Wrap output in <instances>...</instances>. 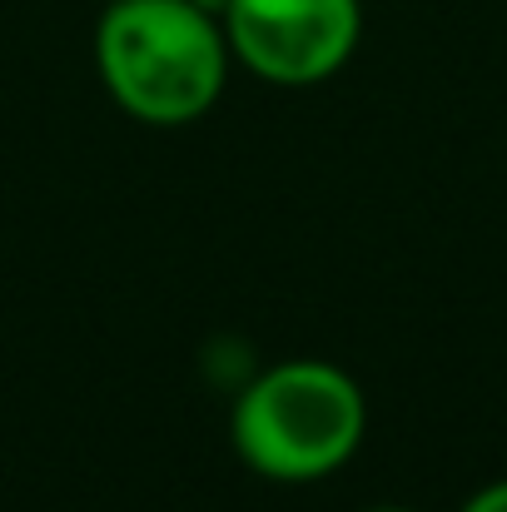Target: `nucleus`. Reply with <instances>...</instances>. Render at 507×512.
<instances>
[{"mask_svg":"<svg viewBox=\"0 0 507 512\" xmlns=\"http://www.w3.org/2000/svg\"><path fill=\"white\" fill-rule=\"evenodd\" d=\"M229 65L224 25L194 0H110L95 25L105 95L155 130L204 120L224 95Z\"/></svg>","mask_w":507,"mask_h":512,"instance_id":"nucleus-1","label":"nucleus"},{"mask_svg":"<svg viewBox=\"0 0 507 512\" xmlns=\"http://www.w3.org/2000/svg\"><path fill=\"white\" fill-rule=\"evenodd\" d=\"M368 398L358 378L324 358H289L254 373L229 413L239 463L269 483L334 478L363 448Z\"/></svg>","mask_w":507,"mask_h":512,"instance_id":"nucleus-2","label":"nucleus"},{"mask_svg":"<svg viewBox=\"0 0 507 512\" xmlns=\"http://www.w3.org/2000/svg\"><path fill=\"white\" fill-rule=\"evenodd\" d=\"M219 25L234 65L254 80L309 90L353 60L363 40V0H229Z\"/></svg>","mask_w":507,"mask_h":512,"instance_id":"nucleus-3","label":"nucleus"},{"mask_svg":"<svg viewBox=\"0 0 507 512\" xmlns=\"http://www.w3.org/2000/svg\"><path fill=\"white\" fill-rule=\"evenodd\" d=\"M458 512H507V478L488 483V488H478Z\"/></svg>","mask_w":507,"mask_h":512,"instance_id":"nucleus-4","label":"nucleus"},{"mask_svg":"<svg viewBox=\"0 0 507 512\" xmlns=\"http://www.w3.org/2000/svg\"><path fill=\"white\" fill-rule=\"evenodd\" d=\"M194 5H199V10H209L214 20H224V5H229V0H194Z\"/></svg>","mask_w":507,"mask_h":512,"instance_id":"nucleus-5","label":"nucleus"},{"mask_svg":"<svg viewBox=\"0 0 507 512\" xmlns=\"http://www.w3.org/2000/svg\"><path fill=\"white\" fill-rule=\"evenodd\" d=\"M368 512H413V508H393V503H383V508H368Z\"/></svg>","mask_w":507,"mask_h":512,"instance_id":"nucleus-6","label":"nucleus"}]
</instances>
